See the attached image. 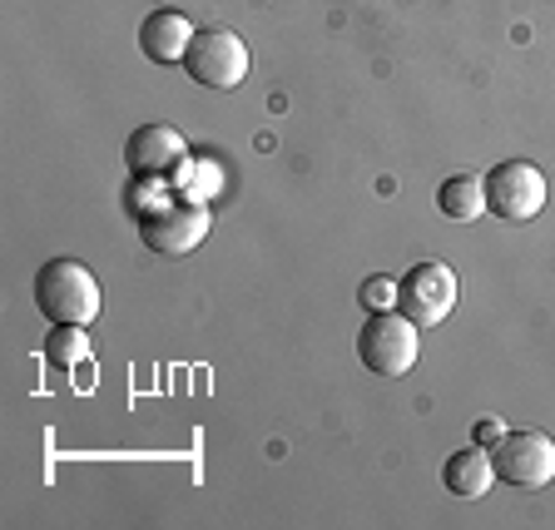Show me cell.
I'll list each match as a JSON object with an SVG mask.
<instances>
[{
  "label": "cell",
  "mask_w": 555,
  "mask_h": 530,
  "mask_svg": "<svg viewBox=\"0 0 555 530\" xmlns=\"http://www.w3.org/2000/svg\"><path fill=\"white\" fill-rule=\"evenodd\" d=\"M100 277L75 258H50L35 273V308L50 323H69V327H90L100 318Z\"/></svg>",
  "instance_id": "cell-1"
},
{
  "label": "cell",
  "mask_w": 555,
  "mask_h": 530,
  "mask_svg": "<svg viewBox=\"0 0 555 530\" xmlns=\"http://www.w3.org/2000/svg\"><path fill=\"white\" fill-rule=\"evenodd\" d=\"M208 204L198 198H184V194H164L159 204H144L139 208V238L150 254H164V258H184L194 254L198 243L208 238Z\"/></svg>",
  "instance_id": "cell-2"
},
{
  "label": "cell",
  "mask_w": 555,
  "mask_h": 530,
  "mask_svg": "<svg viewBox=\"0 0 555 530\" xmlns=\"http://www.w3.org/2000/svg\"><path fill=\"white\" fill-rule=\"evenodd\" d=\"M422 327L412 318H402L397 308H382L362 318V333H358V358L367 372L377 377H402V372L416 367V352H422Z\"/></svg>",
  "instance_id": "cell-3"
},
{
  "label": "cell",
  "mask_w": 555,
  "mask_h": 530,
  "mask_svg": "<svg viewBox=\"0 0 555 530\" xmlns=\"http://www.w3.org/2000/svg\"><path fill=\"white\" fill-rule=\"evenodd\" d=\"M545 198H551V184L531 159H501L486 173V214H496L501 223H531Z\"/></svg>",
  "instance_id": "cell-4"
},
{
  "label": "cell",
  "mask_w": 555,
  "mask_h": 530,
  "mask_svg": "<svg viewBox=\"0 0 555 530\" xmlns=\"http://www.w3.org/2000/svg\"><path fill=\"white\" fill-rule=\"evenodd\" d=\"M184 75L204 90H238L248 80V46L223 25H204L184 55Z\"/></svg>",
  "instance_id": "cell-5"
},
{
  "label": "cell",
  "mask_w": 555,
  "mask_h": 530,
  "mask_svg": "<svg viewBox=\"0 0 555 530\" xmlns=\"http://www.w3.org/2000/svg\"><path fill=\"white\" fill-rule=\"evenodd\" d=\"M456 273L447 263H412L397 277V312L412 318L416 327H441L456 312Z\"/></svg>",
  "instance_id": "cell-6"
},
{
  "label": "cell",
  "mask_w": 555,
  "mask_h": 530,
  "mask_svg": "<svg viewBox=\"0 0 555 530\" xmlns=\"http://www.w3.org/2000/svg\"><path fill=\"white\" fill-rule=\"evenodd\" d=\"M125 169L139 184H169L189 169V139L173 125H139L125 139Z\"/></svg>",
  "instance_id": "cell-7"
},
{
  "label": "cell",
  "mask_w": 555,
  "mask_h": 530,
  "mask_svg": "<svg viewBox=\"0 0 555 530\" xmlns=\"http://www.w3.org/2000/svg\"><path fill=\"white\" fill-rule=\"evenodd\" d=\"M491 466H496V481L516 491H541L555 481V441L545 431H506L491 447Z\"/></svg>",
  "instance_id": "cell-8"
},
{
  "label": "cell",
  "mask_w": 555,
  "mask_h": 530,
  "mask_svg": "<svg viewBox=\"0 0 555 530\" xmlns=\"http://www.w3.org/2000/svg\"><path fill=\"white\" fill-rule=\"evenodd\" d=\"M194 21L184 11H150L139 25V50L154 65H184L189 46H194Z\"/></svg>",
  "instance_id": "cell-9"
},
{
  "label": "cell",
  "mask_w": 555,
  "mask_h": 530,
  "mask_svg": "<svg viewBox=\"0 0 555 530\" xmlns=\"http://www.w3.org/2000/svg\"><path fill=\"white\" fill-rule=\"evenodd\" d=\"M491 481H496V466H491V451L486 447H462V451H451L447 462H441V486H447L451 496H462V501H476L491 491Z\"/></svg>",
  "instance_id": "cell-10"
},
{
  "label": "cell",
  "mask_w": 555,
  "mask_h": 530,
  "mask_svg": "<svg viewBox=\"0 0 555 530\" xmlns=\"http://www.w3.org/2000/svg\"><path fill=\"white\" fill-rule=\"evenodd\" d=\"M437 208L447 214V219H456V223L481 219L486 214V179H476V173H451V179H441Z\"/></svg>",
  "instance_id": "cell-11"
},
{
  "label": "cell",
  "mask_w": 555,
  "mask_h": 530,
  "mask_svg": "<svg viewBox=\"0 0 555 530\" xmlns=\"http://www.w3.org/2000/svg\"><path fill=\"white\" fill-rule=\"evenodd\" d=\"M90 358V337H85V327H69V323H55L46 337V362L60 372L80 367V362Z\"/></svg>",
  "instance_id": "cell-12"
},
{
  "label": "cell",
  "mask_w": 555,
  "mask_h": 530,
  "mask_svg": "<svg viewBox=\"0 0 555 530\" xmlns=\"http://www.w3.org/2000/svg\"><path fill=\"white\" fill-rule=\"evenodd\" d=\"M358 302L367 312H382V308H397V277L392 273H377V277H367L362 283V293H358Z\"/></svg>",
  "instance_id": "cell-13"
},
{
  "label": "cell",
  "mask_w": 555,
  "mask_h": 530,
  "mask_svg": "<svg viewBox=\"0 0 555 530\" xmlns=\"http://www.w3.org/2000/svg\"><path fill=\"white\" fill-rule=\"evenodd\" d=\"M501 437H506V427H501L496 416H481V422H476V427H472V441H476V447H486V451L496 447Z\"/></svg>",
  "instance_id": "cell-14"
}]
</instances>
